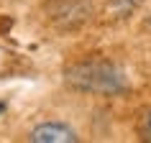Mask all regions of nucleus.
<instances>
[{
  "label": "nucleus",
  "mask_w": 151,
  "mask_h": 143,
  "mask_svg": "<svg viewBox=\"0 0 151 143\" xmlns=\"http://www.w3.org/2000/svg\"><path fill=\"white\" fill-rule=\"evenodd\" d=\"M67 84L92 95H118L126 89L123 74L105 61H85L67 69Z\"/></svg>",
  "instance_id": "f257e3e1"
},
{
  "label": "nucleus",
  "mask_w": 151,
  "mask_h": 143,
  "mask_svg": "<svg viewBox=\"0 0 151 143\" xmlns=\"http://www.w3.org/2000/svg\"><path fill=\"white\" fill-rule=\"evenodd\" d=\"M90 10L92 8L87 5V0H51V5H49L51 21H54L59 28H64V31L77 28V26L87 18Z\"/></svg>",
  "instance_id": "f03ea898"
},
{
  "label": "nucleus",
  "mask_w": 151,
  "mask_h": 143,
  "mask_svg": "<svg viewBox=\"0 0 151 143\" xmlns=\"http://www.w3.org/2000/svg\"><path fill=\"white\" fill-rule=\"evenodd\" d=\"M28 141L31 143H77L80 135L72 125L62 123V120H44V123L31 128Z\"/></svg>",
  "instance_id": "7ed1b4c3"
},
{
  "label": "nucleus",
  "mask_w": 151,
  "mask_h": 143,
  "mask_svg": "<svg viewBox=\"0 0 151 143\" xmlns=\"http://www.w3.org/2000/svg\"><path fill=\"white\" fill-rule=\"evenodd\" d=\"M143 133H146V138L151 141V112L146 115V123H143Z\"/></svg>",
  "instance_id": "20e7f679"
},
{
  "label": "nucleus",
  "mask_w": 151,
  "mask_h": 143,
  "mask_svg": "<svg viewBox=\"0 0 151 143\" xmlns=\"http://www.w3.org/2000/svg\"><path fill=\"white\" fill-rule=\"evenodd\" d=\"M3 110H5V102H0V112H3Z\"/></svg>",
  "instance_id": "39448f33"
}]
</instances>
